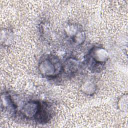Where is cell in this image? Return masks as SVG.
<instances>
[{"mask_svg":"<svg viewBox=\"0 0 128 128\" xmlns=\"http://www.w3.org/2000/svg\"><path fill=\"white\" fill-rule=\"evenodd\" d=\"M60 64L59 62H55L50 58H46L40 63L38 66L39 71L44 76H54L60 72Z\"/></svg>","mask_w":128,"mask_h":128,"instance_id":"obj_1","label":"cell"},{"mask_svg":"<svg viewBox=\"0 0 128 128\" xmlns=\"http://www.w3.org/2000/svg\"><path fill=\"white\" fill-rule=\"evenodd\" d=\"M41 105L37 101H30L26 104L22 108V112L23 114L28 118H33L36 116L40 110Z\"/></svg>","mask_w":128,"mask_h":128,"instance_id":"obj_2","label":"cell"},{"mask_svg":"<svg viewBox=\"0 0 128 128\" xmlns=\"http://www.w3.org/2000/svg\"><path fill=\"white\" fill-rule=\"evenodd\" d=\"M90 56L96 62L102 64L108 60V54L106 50L102 48L96 47L92 50Z\"/></svg>","mask_w":128,"mask_h":128,"instance_id":"obj_3","label":"cell"},{"mask_svg":"<svg viewBox=\"0 0 128 128\" xmlns=\"http://www.w3.org/2000/svg\"><path fill=\"white\" fill-rule=\"evenodd\" d=\"M68 34L72 38L73 42L76 45L82 44L85 40V34L84 32L80 29L76 28L74 26H72L69 28L68 31Z\"/></svg>","mask_w":128,"mask_h":128,"instance_id":"obj_4","label":"cell"},{"mask_svg":"<svg viewBox=\"0 0 128 128\" xmlns=\"http://www.w3.org/2000/svg\"><path fill=\"white\" fill-rule=\"evenodd\" d=\"M1 107L4 110L12 114L15 112L16 109V106L10 96L6 94H4L2 96Z\"/></svg>","mask_w":128,"mask_h":128,"instance_id":"obj_5","label":"cell"},{"mask_svg":"<svg viewBox=\"0 0 128 128\" xmlns=\"http://www.w3.org/2000/svg\"><path fill=\"white\" fill-rule=\"evenodd\" d=\"M78 68V62L73 58L68 59L65 64L64 70L66 72H74Z\"/></svg>","mask_w":128,"mask_h":128,"instance_id":"obj_6","label":"cell"},{"mask_svg":"<svg viewBox=\"0 0 128 128\" xmlns=\"http://www.w3.org/2000/svg\"><path fill=\"white\" fill-rule=\"evenodd\" d=\"M82 91L88 95L92 94L96 90V86L92 82L88 81L84 82L82 86Z\"/></svg>","mask_w":128,"mask_h":128,"instance_id":"obj_7","label":"cell"},{"mask_svg":"<svg viewBox=\"0 0 128 128\" xmlns=\"http://www.w3.org/2000/svg\"><path fill=\"white\" fill-rule=\"evenodd\" d=\"M118 107L122 112H126L128 108V96L127 94L122 96L118 100Z\"/></svg>","mask_w":128,"mask_h":128,"instance_id":"obj_8","label":"cell"}]
</instances>
